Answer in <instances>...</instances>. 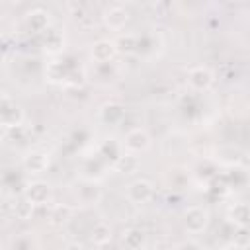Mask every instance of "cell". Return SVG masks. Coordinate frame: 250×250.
Here are the masks:
<instances>
[{
	"label": "cell",
	"instance_id": "obj_23",
	"mask_svg": "<svg viewBox=\"0 0 250 250\" xmlns=\"http://www.w3.org/2000/svg\"><path fill=\"white\" fill-rule=\"evenodd\" d=\"M47 76H49L53 82H57V80H62V78H64V70H62V64H59V62H51V64H49V68H47Z\"/></svg>",
	"mask_w": 250,
	"mask_h": 250
},
{
	"label": "cell",
	"instance_id": "obj_21",
	"mask_svg": "<svg viewBox=\"0 0 250 250\" xmlns=\"http://www.w3.org/2000/svg\"><path fill=\"white\" fill-rule=\"evenodd\" d=\"M10 250H39V244L33 236L29 234H21V236H16L12 240V246Z\"/></svg>",
	"mask_w": 250,
	"mask_h": 250
},
{
	"label": "cell",
	"instance_id": "obj_16",
	"mask_svg": "<svg viewBox=\"0 0 250 250\" xmlns=\"http://www.w3.org/2000/svg\"><path fill=\"white\" fill-rule=\"evenodd\" d=\"M123 244L127 250H139L145 244V232L141 229H127L123 232Z\"/></svg>",
	"mask_w": 250,
	"mask_h": 250
},
{
	"label": "cell",
	"instance_id": "obj_25",
	"mask_svg": "<svg viewBox=\"0 0 250 250\" xmlns=\"http://www.w3.org/2000/svg\"><path fill=\"white\" fill-rule=\"evenodd\" d=\"M64 250H86V248L82 244H78V242H70V244H66Z\"/></svg>",
	"mask_w": 250,
	"mask_h": 250
},
{
	"label": "cell",
	"instance_id": "obj_3",
	"mask_svg": "<svg viewBox=\"0 0 250 250\" xmlns=\"http://www.w3.org/2000/svg\"><path fill=\"white\" fill-rule=\"evenodd\" d=\"M152 195H154V186L150 180H145V178L131 182L127 188V197L133 203H146Z\"/></svg>",
	"mask_w": 250,
	"mask_h": 250
},
{
	"label": "cell",
	"instance_id": "obj_15",
	"mask_svg": "<svg viewBox=\"0 0 250 250\" xmlns=\"http://www.w3.org/2000/svg\"><path fill=\"white\" fill-rule=\"evenodd\" d=\"M115 168H117L121 174H133V172L139 170V158H137L133 152H125V154L117 156Z\"/></svg>",
	"mask_w": 250,
	"mask_h": 250
},
{
	"label": "cell",
	"instance_id": "obj_14",
	"mask_svg": "<svg viewBox=\"0 0 250 250\" xmlns=\"http://www.w3.org/2000/svg\"><path fill=\"white\" fill-rule=\"evenodd\" d=\"M229 221L238 225V227H246L250 223V205L248 203H234L229 209Z\"/></svg>",
	"mask_w": 250,
	"mask_h": 250
},
{
	"label": "cell",
	"instance_id": "obj_11",
	"mask_svg": "<svg viewBox=\"0 0 250 250\" xmlns=\"http://www.w3.org/2000/svg\"><path fill=\"white\" fill-rule=\"evenodd\" d=\"M125 117V107L117 102H107L100 107V119L107 125H117Z\"/></svg>",
	"mask_w": 250,
	"mask_h": 250
},
{
	"label": "cell",
	"instance_id": "obj_8",
	"mask_svg": "<svg viewBox=\"0 0 250 250\" xmlns=\"http://www.w3.org/2000/svg\"><path fill=\"white\" fill-rule=\"evenodd\" d=\"M51 164V158L47 152H41V150H33V152H27L25 158H23V168L31 174H43Z\"/></svg>",
	"mask_w": 250,
	"mask_h": 250
},
{
	"label": "cell",
	"instance_id": "obj_6",
	"mask_svg": "<svg viewBox=\"0 0 250 250\" xmlns=\"http://www.w3.org/2000/svg\"><path fill=\"white\" fill-rule=\"evenodd\" d=\"M123 145H125V148L129 150V152H145L148 146H150V137H148V133L145 131V129H141V127H137V129H131L127 135H125V141H123Z\"/></svg>",
	"mask_w": 250,
	"mask_h": 250
},
{
	"label": "cell",
	"instance_id": "obj_13",
	"mask_svg": "<svg viewBox=\"0 0 250 250\" xmlns=\"http://www.w3.org/2000/svg\"><path fill=\"white\" fill-rule=\"evenodd\" d=\"M76 195H78V199H80L82 203L92 205V203H98V201H100L102 189H100L94 182H82V184L78 186V189H76Z\"/></svg>",
	"mask_w": 250,
	"mask_h": 250
},
{
	"label": "cell",
	"instance_id": "obj_10",
	"mask_svg": "<svg viewBox=\"0 0 250 250\" xmlns=\"http://www.w3.org/2000/svg\"><path fill=\"white\" fill-rule=\"evenodd\" d=\"M117 53L115 41H107V39H100L92 45V59L96 62H109Z\"/></svg>",
	"mask_w": 250,
	"mask_h": 250
},
{
	"label": "cell",
	"instance_id": "obj_7",
	"mask_svg": "<svg viewBox=\"0 0 250 250\" xmlns=\"http://www.w3.org/2000/svg\"><path fill=\"white\" fill-rule=\"evenodd\" d=\"M104 23L109 27V29H121V27H125V23L129 21V12L123 8V6H117V4H113V6H109V8H105L104 10Z\"/></svg>",
	"mask_w": 250,
	"mask_h": 250
},
{
	"label": "cell",
	"instance_id": "obj_22",
	"mask_svg": "<svg viewBox=\"0 0 250 250\" xmlns=\"http://www.w3.org/2000/svg\"><path fill=\"white\" fill-rule=\"evenodd\" d=\"M232 240H234V244H236L238 248L248 246V244H250V229H248V227H238V229L234 230Z\"/></svg>",
	"mask_w": 250,
	"mask_h": 250
},
{
	"label": "cell",
	"instance_id": "obj_12",
	"mask_svg": "<svg viewBox=\"0 0 250 250\" xmlns=\"http://www.w3.org/2000/svg\"><path fill=\"white\" fill-rule=\"evenodd\" d=\"M70 217H72V207L66 205V203H57V205H53L51 211H49V215H47V219H49V223H51L53 227H62V225H66V223L70 221Z\"/></svg>",
	"mask_w": 250,
	"mask_h": 250
},
{
	"label": "cell",
	"instance_id": "obj_19",
	"mask_svg": "<svg viewBox=\"0 0 250 250\" xmlns=\"http://www.w3.org/2000/svg\"><path fill=\"white\" fill-rule=\"evenodd\" d=\"M115 47H117L119 53H125V55L135 53L137 47H139V37L133 35V33H125V35H121V37L115 41Z\"/></svg>",
	"mask_w": 250,
	"mask_h": 250
},
{
	"label": "cell",
	"instance_id": "obj_2",
	"mask_svg": "<svg viewBox=\"0 0 250 250\" xmlns=\"http://www.w3.org/2000/svg\"><path fill=\"white\" fill-rule=\"evenodd\" d=\"M209 223V213L203 209V207H189L186 213H184V227L188 229V232L191 234H197V232H203L205 227Z\"/></svg>",
	"mask_w": 250,
	"mask_h": 250
},
{
	"label": "cell",
	"instance_id": "obj_9",
	"mask_svg": "<svg viewBox=\"0 0 250 250\" xmlns=\"http://www.w3.org/2000/svg\"><path fill=\"white\" fill-rule=\"evenodd\" d=\"M49 21H51L49 12L43 8H35L31 12H27V16H25V23H27L29 31H33V33H45L49 29Z\"/></svg>",
	"mask_w": 250,
	"mask_h": 250
},
{
	"label": "cell",
	"instance_id": "obj_17",
	"mask_svg": "<svg viewBox=\"0 0 250 250\" xmlns=\"http://www.w3.org/2000/svg\"><path fill=\"white\" fill-rule=\"evenodd\" d=\"M111 240V227L107 223H98L92 229V242L98 246H104Z\"/></svg>",
	"mask_w": 250,
	"mask_h": 250
},
{
	"label": "cell",
	"instance_id": "obj_4",
	"mask_svg": "<svg viewBox=\"0 0 250 250\" xmlns=\"http://www.w3.org/2000/svg\"><path fill=\"white\" fill-rule=\"evenodd\" d=\"M213 82H215V76L207 66H193L188 70V84L197 92L209 90Z\"/></svg>",
	"mask_w": 250,
	"mask_h": 250
},
{
	"label": "cell",
	"instance_id": "obj_18",
	"mask_svg": "<svg viewBox=\"0 0 250 250\" xmlns=\"http://www.w3.org/2000/svg\"><path fill=\"white\" fill-rule=\"evenodd\" d=\"M33 211H35V205H33L27 197H21V199H18V201L14 203V217H16V219L27 221V219H31Z\"/></svg>",
	"mask_w": 250,
	"mask_h": 250
},
{
	"label": "cell",
	"instance_id": "obj_1",
	"mask_svg": "<svg viewBox=\"0 0 250 250\" xmlns=\"http://www.w3.org/2000/svg\"><path fill=\"white\" fill-rule=\"evenodd\" d=\"M0 117H2V127L4 129L21 127V123H23V109L6 92L2 94V102H0Z\"/></svg>",
	"mask_w": 250,
	"mask_h": 250
},
{
	"label": "cell",
	"instance_id": "obj_5",
	"mask_svg": "<svg viewBox=\"0 0 250 250\" xmlns=\"http://www.w3.org/2000/svg\"><path fill=\"white\" fill-rule=\"evenodd\" d=\"M23 197H27L33 205H45L51 197V186L47 182H41V180L29 182L23 189Z\"/></svg>",
	"mask_w": 250,
	"mask_h": 250
},
{
	"label": "cell",
	"instance_id": "obj_24",
	"mask_svg": "<svg viewBox=\"0 0 250 250\" xmlns=\"http://www.w3.org/2000/svg\"><path fill=\"white\" fill-rule=\"evenodd\" d=\"M176 250H203V248H201L199 242H195V240H188V242H182Z\"/></svg>",
	"mask_w": 250,
	"mask_h": 250
},
{
	"label": "cell",
	"instance_id": "obj_20",
	"mask_svg": "<svg viewBox=\"0 0 250 250\" xmlns=\"http://www.w3.org/2000/svg\"><path fill=\"white\" fill-rule=\"evenodd\" d=\"M43 45H45V49H49V51H61V47L64 45V37H62V33L57 31V29H47V31H45V41H43Z\"/></svg>",
	"mask_w": 250,
	"mask_h": 250
}]
</instances>
